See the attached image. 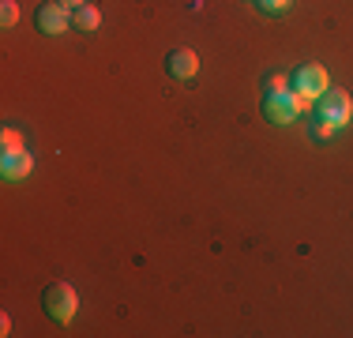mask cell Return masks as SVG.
<instances>
[{"label":"cell","mask_w":353,"mask_h":338,"mask_svg":"<svg viewBox=\"0 0 353 338\" xmlns=\"http://www.w3.org/2000/svg\"><path fill=\"white\" fill-rule=\"evenodd\" d=\"M259 109H263V117L271 124H293L301 113L308 109V98L297 95V90H282V95H263L259 101Z\"/></svg>","instance_id":"6da1fadb"},{"label":"cell","mask_w":353,"mask_h":338,"mask_svg":"<svg viewBox=\"0 0 353 338\" xmlns=\"http://www.w3.org/2000/svg\"><path fill=\"white\" fill-rule=\"evenodd\" d=\"M41 308H46V316L57 319V324H72L75 308H79V293H75L68 282H49L46 293H41Z\"/></svg>","instance_id":"7a4b0ae2"},{"label":"cell","mask_w":353,"mask_h":338,"mask_svg":"<svg viewBox=\"0 0 353 338\" xmlns=\"http://www.w3.org/2000/svg\"><path fill=\"white\" fill-rule=\"evenodd\" d=\"M34 27L41 34H64L72 27V8H64L61 0H41L34 12Z\"/></svg>","instance_id":"3957f363"},{"label":"cell","mask_w":353,"mask_h":338,"mask_svg":"<svg viewBox=\"0 0 353 338\" xmlns=\"http://www.w3.org/2000/svg\"><path fill=\"white\" fill-rule=\"evenodd\" d=\"M293 90H297V95H305L308 101L319 98L323 90H331L327 68H323V64H301L297 72H293Z\"/></svg>","instance_id":"277c9868"},{"label":"cell","mask_w":353,"mask_h":338,"mask_svg":"<svg viewBox=\"0 0 353 338\" xmlns=\"http://www.w3.org/2000/svg\"><path fill=\"white\" fill-rule=\"evenodd\" d=\"M319 117H323V121H331L334 128H339V124H346V121H353V101H350V95L346 90H323V95H319Z\"/></svg>","instance_id":"5b68a950"},{"label":"cell","mask_w":353,"mask_h":338,"mask_svg":"<svg viewBox=\"0 0 353 338\" xmlns=\"http://www.w3.org/2000/svg\"><path fill=\"white\" fill-rule=\"evenodd\" d=\"M30 169H34V158H30V150H19V155H0V177H4L8 184L27 181Z\"/></svg>","instance_id":"8992f818"},{"label":"cell","mask_w":353,"mask_h":338,"mask_svg":"<svg viewBox=\"0 0 353 338\" xmlns=\"http://www.w3.org/2000/svg\"><path fill=\"white\" fill-rule=\"evenodd\" d=\"M165 72H170L173 79H192V75L199 72L196 49H173V53L165 57Z\"/></svg>","instance_id":"52a82bcc"},{"label":"cell","mask_w":353,"mask_h":338,"mask_svg":"<svg viewBox=\"0 0 353 338\" xmlns=\"http://www.w3.org/2000/svg\"><path fill=\"white\" fill-rule=\"evenodd\" d=\"M102 27V12L94 4H79L72 8V30H83V34H94Z\"/></svg>","instance_id":"ba28073f"},{"label":"cell","mask_w":353,"mask_h":338,"mask_svg":"<svg viewBox=\"0 0 353 338\" xmlns=\"http://www.w3.org/2000/svg\"><path fill=\"white\" fill-rule=\"evenodd\" d=\"M0 147H4L0 155H19V150H27V147H23V135L15 132V128H4V132H0Z\"/></svg>","instance_id":"9c48e42d"},{"label":"cell","mask_w":353,"mask_h":338,"mask_svg":"<svg viewBox=\"0 0 353 338\" xmlns=\"http://www.w3.org/2000/svg\"><path fill=\"white\" fill-rule=\"evenodd\" d=\"M15 23H19V4L15 0H0V27L12 30Z\"/></svg>","instance_id":"30bf717a"},{"label":"cell","mask_w":353,"mask_h":338,"mask_svg":"<svg viewBox=\"0 0 353 338\" xmlns=\"http://www.w3.org/2000/svg\"><path fill=\"white\" fill-rule=\"evenodd\" d=\"M308 135H312L316 143H327V139H331V135H334V124H331V121H323V117H319V121L312 124V128H308Z\"/></svg>","instance_id":"8fae6325"},{"label":"cell","mask_w":353,"mask_h":338,"mask_svg":"<svg viewBox=\"0 0 353 338\" xmlns=\"http://www.w3.org/2000/svg\"><path fill=\"white\" fill-rule=\"evenodd\" d=\"M263 90L267 95H282V90H290V79H285V75H279V72H271L263 79Z\"/></svg>","instance_id":"7c38bea8"},{"label":"cell","mask_w":353,"mask_h":338,"mask_svg":"<svg viewBox=\"0 0 353 338\" xmlns=\"http://www.w3.org/2000/svg\"><path fill=\"white\" fill-rule=\"evenodd\" d=\"M256 4H259V8H263V12H267V15H279V12H285V8H290V4H293V0H256Z\"/></svg>","instance_id":"4fadbf2b"},{"label":"cell","mask_w":353,"mask_h":338,"mask_svg":"<svg viewBox=\"0 0 353 338\" xmlns=\"http://www.w3.org/2000/svg\"><path fill=\"white\" fill-rule=\"evenodd\" d=\"M64 8H79V4H90V0H61Z\"/></svg>","instance_id":"5bb4252c"}]
</instances>
